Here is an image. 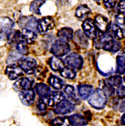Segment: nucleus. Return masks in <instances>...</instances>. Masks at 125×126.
<instances>
[{"label": "nucleus", "mask_w": 125, "mask_h": 126, "mask_svg": "<svg viewBox=\"0 0 125 126\" xmlns=\"http://www.w3.org/2000/svg\"><path fill=\"white\" fill-rule=\"evenodd\" d=\"M73 34L74 32L71 27H62L57 32V38L60 41L68 42L73 39Z\"/></svg>", "instance_id": "obj_15"}, {"label": "nucleus", "mask_w": 125, "mask_h": 126, "mask_svg": "<svg viewBox=\"0 0 125 126\" xmlns=\"http://www.w3.org/2000/svg\"><path fill=\"white\" fill-rule=\"evenodd\" d=\"M60 74L62 77H63V78H65V79H75V77H76L75 71L68 67L63 68L60 72Z\"/></svg>", "instance_id": "obj_30"}, {"label": "nucleus", "mask_w": 125, "mask_h": 126, "mask_svg": "<svg viewBox=\"0 0 125 126\" xmlns=\"http://www.w3.org/2000/svg\"><path fill=\"white\" fill-rule=\"evenodd\" d=\"M100 90L104 93L106 96H111L115 94V89L114 86H111L110 84H109L107 81H101L100 84Z\"/></svg>", "instance_id": "obj_28"}, {"label": "nucleus", "mask_w": 125, "mask_h": 126, "mask_svg": "<svg viewBox=\"0 0 125 126\" xmlns=\"http://www.w3.org/2000/svg\"><path fill=\"white\" fill-rule=\"evenodd\" d=\"M74 109H75L74 103H72L71 101H68V100H63L56 107L55 113L57 115H65V114L72 112Z\"/></svg>", "instance_id": "obj_10"}, {"label": "nucleus", "mask_w": 125, "mask_h": 126, "mask_svg": "<svg viewBox=\"0 0 125 126\" xmlns=\"http://www.w3.org/2000/svg\"><path fill=\"white\" fill-rule=\"evenodd\" d=\"M94 25H95L97 30L101 33H106L109 32V28H110V22H109V19L101 14L96 15L94 18Z\"/></svg>", "instance_id": "obj_9"}, {"label": "nucleus", "mask_w": 125, "mask_h": 126, "mask_svg": "<svg viewBox=\"0 0 125 126\" xmlns=\"http://www.w3.org/2000/svg\"><path fill=\"white\" fill-rule=\"evenodd\" d=\"M23 36H22V33L19 30H14L11 33V34L8 37V42L9 44L11 45H16L17 43H19V42L23 41Z\"/></svg>", "instance_id": "obj_23"}, {"label": "nucleus", "mask_w": 125, "mask_h": 126, "mask_svg": "<svg viewBox=\"0 0 125 126\" xmlns=\"http://www.w3.org/2000/svg\"><path fill=\"white\" fill-rule=\"evenodd\" d=\"M64 93L69 97L72 98V99H74V100L77 99V98L75 97V89H74V87H73L72 86L68 85V86H65L64 87Z\"/></svg>", "instance_id": "obj_33"}, {"label": "nucleus", "mask_w": 125, "mask_h": 126, "mask_svg": "<svg viewBox=\"0 0 125 126\" xmlns=\"http://www.w3.org/2000/svg\"><path fill=\"white\" fill-rule=\"evenodd\" d=\"M48 64L54 72H61L64 68V62L56 57H52L48 59Z\"/></svg>", "instance_id": "obj_19"}, {"label": "nucleus", "mask_w": 125, "mask_h": 126, "mask_svg": "<svg viewBox=\"0 0 125 126\" xmlns=\"http://www.w3.org/2000/svg\"><path fill=\"white\" fill-rule=\"evenodd\" d=\"M123 79H124V81H125V75H124V78H123Z\"/></svg>", "instance_id": "obj_43"}, {"label": "nucleus", "mask_w": 125, "mask_h": 126, "mask_svg": "<svg viewBox=\"0 0 125 126\" xmlns=\"http://www.w3.org/2000/svg\"><path fill=\"white\" fill-rule=\"evenodd\" d=\"M73 40L75 41L76 43L80 45L83 48H86L88 46V39L87 36L84 34L82 30H77L73 34Z\"/></svg>", "instance_id": "obj_17"}, {"label": "nucleus", "mask_w": 125, "mask_h": 126, "mask_svg": "<svg viewBox=\"0 0 125 126\" xmlns=\"http://www.w3.org/2000/svg\"><path fill=\"white\" fill-rule=\"evenodd\" d=\"M37 109L40 112H42V113H44V112L46 111V109H47V105L45 104L43 100H40L37 103Z\"/></svg>", "instance_id": "obj_37"}, {"label": "nucleus", "mask_w": 125, "mask_h": 126, "mask_svg": "<svg viewBox=\"0 0 125 126\" xmlns=\"http://www.w3.org/2000/svg\"><path fill=\"white\" fill-rule=\"evenodd\" d=\"M19 99L25 105H31L35 99V92L33 89L24 90L19 92Z\"/></svg>", "instance_id": "obj_13"}, {"label": "nucleus", "mask_w": 125, "mask_h": 126, "mask_svg": "<svg viewBox=\"0 0 125 126\" xmlns=\"http://www.w3.org/2000/svg\"><path fill=\"white\" fill-rule=\"evenodd\" d=\"M122 124L125 125V114L123 116V117H122Z\"/></svg>", "instance_id": "obj_41"}, {"label": "nucleus", "mask_w": 125, "mask_h": 126, "mask_svg": "<svg viewBox=\"0 0 125 126\" xmlns=\"http://www.w3.org/2000/svg\"><path fill=\"white\" fill-rule=\"evenodd\" d=\"M14 27V21L9 17L0 18V39L2 41L8 40L9 35Z\"/></svg>", "instance_id": "obj_2"}, {"label": "nucleus", "mask_w": 125, "mask_h": 126, "mask_svg": "<svg viewBox=\"0 0 125 126\" xmlns=\"http://www.w3.org/2000/svg\"><path fill=\"white\" fill-rule=\"evenodd\" d=\"M52 126H71V120L68 116L56 117L51 122Z\"/></svg>", "instance_id": "obj_27"}, {"label": "nucleus", "mask_w": 125, "mask_h": 126, "mask_svg": "<svg viewBox=\"0 0 125 126\" xmlns=\"http://www.w3.org/2000/svg\"><path fill=\"white\" fill-rule=\"evenodd\" d=\"M48 0H33L30 4L29 10L34 14L41 15V7Z\"/></svg>", "instance_id": "obj_24"}, {"label": "nucleus", "mask_w": 125, "mask_h": 126, "mask_svg": "<svg viewBox=\"0 0 125 126\" xmlns=\"http://www.w3.org/2000/svg\"><path fill=\"white\" fill-rule=\"evenodd\" d=\"M18 64L20 66L23 72L27 74H33L37 67L36 60L31 57H23L18 60Z\"/></svg>", "instance_id": "obj_7"}, {"label": "nucleus", "mask_w": 125, "mask_h": 126, "mask_svg": "<svg viewBox=\"0 0 125 126\" xmlns=\"http://www.w3.org/2000/svg\"><path fill=\"white\" fill-rule=\"evenodd\" d=\"M21 33H22L23 39L27 44H32V43L35 41L36 38H37V34H36V32L32 31V30L22 29Z\"/></svg>", "instance_id": "obj_22"}, {"label": "nucleus", "mask_w": 125, "mask_h": 126, "mask_svg": "<svg viewBox=\"0 0 125 126\" xmlns=\"http://www.w3.org/2000/svg\"><path fill=\"white\" fill-rule=\"evenodd\" d=\"M116 11L118 13L125 14V0H120L116 4Z\"/></svg>", "instance_id": "obj_34"}, {"label": "nucleus", "mask_w": 125, "mask_h": 126, "mask_svg": "<svg viewBox=\"0 0 125 126\" xmlns=\"http://www.w3.org/2000/svg\"><path fill=\"white\" fill-rule=\"evenodd\" d=\"M64 64L68 68H71L72 70H80L83 66V58L80 55L77 53H71L65 57Z\"/></svg>", "instance_id": "obj_4"}, {"label": "nucleus", "mask_w": 125, "mask_h": 126, "mask_svg": "<svg viewBox=\"0 0 125 126\" xmlns=\"http://www.w3.org/2000/svg\"><path fill=\"white\" fill-rule=\"evenodd\" d=\"M71 50V47L68 42H62L60 40H56L51 46L50 53L53 54L54 57H61L67 55Z\"/></svg>", "instance_id": "obj_3"}, {"label": "nucleus", "mask_w": 125, "mask_h": 126, "mask_svg": "<svg viewBox=\"0 0 125 126\" xmlns=\"http://www.w3.org/2000/svg\"><path fill=\"white\" fill-rule=\"evenodd\" d=\"M33 84H34V80L29 78H20L17 80L14 83V87L17 90H29L32 89Z\"/></svg>", "instance_id": "obj_12"}, {"label": "nucleus", "mask_w": 125, "mask_h": 126, "mask_svg": "<svg viewBox=\"0 0 125 126\" xmlns=\"http://www.w3.org/2000/svg\"><path fill=\"white\" fill-rule=\"evenodd\" d=\"M55 25L56 23H55L54 19L51 16H46V17H43L38 20L37 31L40 34H44L51 31L55 27Z\"/></svg>", "instance_id": "obj_5"}, {"label": "nucleus", "mask_w": 125, "mask_h": 126, "mask_svg": "<svg viewBox=\"0 0 125 126\" xmlns=\"http://www.w3.org/2000/svg\"><path fill=\"white\" fill-rule=\"evenodd\" d=\"M94 1H96V2H99V1H100V0H94Z\"/></svg>", "instance_id": "obj_42"}, {"label": "nucleus", "mask_w": 125, "mask_h": 126, "mask_svg": "<svg viewBox=\"0 0 125 126\" xmlns=\"http://www.w3.org/2000/svg\"><path fill=\"white\" fill-rule=\"evenodd\" d=\"M82 30L87 38H94L96 34V27L92 19L86 18L82 23Z\"/></svg>", "instance_id": "obj_11"}, {"label": "nucleus", "mask_w": 125, "mask_h": 126, "mask_svg": "<svg viewBox=\"0 0 125 126\" xmlns=\"http://www.w3.org/2000/svg\"><path fill=\"white\" fill-rule=\"evenodd\" d=\"M5 74L11 80H18L23 76L24 72L19 64L12 63L9 64L5 69Z\"/></svg>", "instance_id": "obj_8"}, {"label": "nucleus", "mask_w": 125, "mask_h": 126, "mask_svg": "<svg viewBox=\"0 0 125 126\" xmlns=\"http://www.w3.org/2000/svg\"><path fill=\"white\" fill-rule=\"evenodd\" d=\"M116 72L119 74L125 73V56L116 57Z\"/></svg>", "instance_id": "obj_29"}, {"label": "nucleus", "mask_w": 125, "mask_h": 126, "mask_svg": "<svg viewBox=\"0 0 125 126\" xmlns=\"http://www.w3.org/2000/svg\"><path fill=\"white\" fill-rule=\"evenodd\" d=\"M15 48H16L17 52L19 53V55H26L27 53V43H26L25 41H21L19 43H17L15 45Z\"/></svg>", "instance_id": "obj_32"}, {"label": "nucleus", "mask_w": 125, "mask_h": 126, "mask_svg": "<svg viewBox=\"0 0 125 126\" xmlns=\"http://www.w3.org/2000/svg\"><path fill=\"white\" fill-rule=\"evenodd\" d=\"M88 102L92 107L97 109H101L107 103V96L100 89L94 91L92 95L88 98Z\"/></svg>", "instance_id": "obj_1"}, {"label": "nucleus", "mask_w": 125, "mask_h": 126, "mask_svg": "<svg viewBox=\"0 0 125 126\" xmlns=\"http://www.w3.org/2000/svg\"><path fill=\"white\" fill-rule=\"evenodd\" d=\"M48 84L55 89H62L64 86V82L55 75H50L48 79Z\"/></svg>", "instance_id": "obj_25"}, {"label": "nucleus", "mask_w": 125, "mask_h": 126, "mask_svg": "<svg viewBox=\"0 0 125 126\" xmlns=\"http://www.w3.org/2000/svg\"><path fill=\"white\" fill-rule=\"evenodd\" d=\"M78 95L81 97L82 99L86 100L94 93V87L91 85L81 84L79 85L78 87Z\"/></svg>", "instance_id": "obj_16"}, {"label": "nucleus", "mask_w": 125, "mask_h": 126, "mask_svg": "<svg viewBox=\"0 0 125 126\" xmlns=\"http://www.w3.org/2000/svg\"><path fill=\"white\" fill-rule=\"evenodd\" d=\"M110 31L113 37H115L117 40H122L125 38V30L123 27H120L118 24L110 23Z\"/></svg>", "instance_id": "obj_18"}, {"label": "nucleus", "mask_w": 125, "mask_h": 126, "mask_svg": "<svg viewBox=\"0 0 125 126\" xmlns=\"http://www.w3.org/2000/svg\"><path fill=\"white\" fill-rule=\"evenodd\" d=\"M103 4L105 8L113 9L116 5V0H103Z\"/></svg>", "instance_id": "obj_35"}, {"label": "nucleus", "mask_w": 125, "mask_h": 126, "mask_svg": "<svg viewBox=\"0 0 125 126\" xmlns=\"http://www.w3.org/2000/svg\"><path fill=\"white\" fill-rule=\"evenodd\" d=\"M120 111H125V100L123 101V102L121 103V105H120Z\"/></svg>", "instance_id": "obj_40"}, {"label": "nucleus", "mask_w": 125, "mask_h": 126, "mask_svg": "<svg viewBox=\"0 0 125 126\" xmlns=\"http://www.w3.org/2000/svg\"><path fill=\"white\" fill-rule=\"evenodd\" d=\"M91 13V9L87 4H80L75 10V16L79 19H86Z\"/></svg>", "instance_id": "obj_20"}, {"label": "nucleus", "mask_w": 125, "mask_h": 126, "mask_svg": "<svg viewBox=\"0 0 125 126\" xmlns=\"http://www.w3.org/2000/svg\"><path fill=\"white\" fill-rule=\"evenodd\" d=\"M116 94L118 97H125V86H120L117 87Z\"/></svg>", "instance_id": "obj_38"}, {"label": "nucleus", "mask_w": 125, "mask_h": 126, "mask_svg": "<svg viewBox=\"0 0 125 126\" xmlns=\"http://www.w3.org/2000/svg\"><path fill=\"white\" fill-rule=\"evenodd\" d=\"M109 84H110L113 86H117L119 87L120 86H122V83H123V79L120 75H114L109 77L108 79L106 80Z\"/></svg>", "instance_id": "obj_31"}, {"label": "nucleus", "mask_w": 125, "mask_h": 126, "mask_svg": "<svg viewBox=\"0 0 125 126\" xmlns=\"http://www.w3.org/2000/svg\"><path fill=\"white\" fill-rule=\"evenodd\" d=\"M115 19L118 22L119 25L124 26L125 27V14H123V13H117L115 15Z\"/></svg>", "instance_id": "obj_36"}, {"label": "nucleus", "mask_w": 125, "mask_h": 126, "mask_svg": "<svg viewBox=\"0 0 125 126\" xmlns=\"http://www.w3.org/2000/svg\"><path fill=\"white\" fill-rule=\"evenodd\" d=\"M18 25L22 29H29L36 32L38 20L34 16H22L18 20Z\"/></svg>", "instance_id": "obj_6"}, {"label": "nucleus", "mask_w": 125, "mask_h": 126, "mask_svg": "<svg viewBox=\"0 0 125 126\" xmlns=\"http://www.w3.org/2000/svg\"><path fill=\"white\" fill-rule=\"evenodd\" d=\"M34 92L39 95L41 98H44V97L48 96L49 95V87L44 83H39V84L35 85L34 87Z\"/></svg>", "instance_id": "obj_21"}, {"label": "nucleus", "mask_w": 125, "mask_h": 126, "mask_svg": "<svg viewBox=\"0 0 125 126\" xmlns=\"http://www.w3.org/2000/svg\"><path fill=\"white\" fill-rule=\"evenodd\" d=\"M121 48V43L118 42V41H115L114 44H113L112 49H111V52L112 53H115Z\"/></svg>", "instance_id": "obj_39"}, {"label": "nucleus", "mask_w": 125, "mask_h": 126, "mask_svg": "<svg viewBox=\"0 0 125 126\" xmlns=\"http://www.w3.org/2000/svg\"><path fill=\"white\" fill-rule=\"evenodd\" d=\"M63 100H64V94L62 92L57 91V92H54L48 95V99H47V104L49 107H54V106L56 107Z\"/></svg>", "instance_id": "obj_14"}, {"label": "nucleus", "mask_w": 125, "mask_h": 126, "mask_svg": "<svg viewBox=\"0 0 125 126\" xmlns=\"http://www.w3.org/2000/svg\"><path fill=\"white\" fill-rule=\"evenodd\" d=\"M71 126H85L86 124V119L80 115H72L70 116Z\"/></svg>", "instance_id": "obj_26"}]
</instances>
